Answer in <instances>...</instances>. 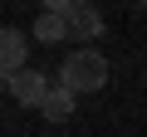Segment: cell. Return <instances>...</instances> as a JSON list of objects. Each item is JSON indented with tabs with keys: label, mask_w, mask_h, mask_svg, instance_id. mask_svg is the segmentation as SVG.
Wrapping results in <instances>:
<instances>
[{
	"label": "cell",
	"mask_w": 147,
	"mask_h": 137,
	"mask_svg": "<svg viewBox=\"0 0 147 137\" xmlns=\"http://www.w3.org/2000/svg\"><path fill=\"white\" fill-rule=\"evenodd\" d=\"M59 83L69 88V93H98L103 83H108V59L93 49V44H84V49H69V59H64V68H59Z\"/></svg>",
	"instance_id": "obj_1"
},
{
	"label": "cell",
	"mask_w": 147,
	"mask_h": 137,
	"mask_svg": "<svg viewBox=\"0 0 147 137\" xmlns=\"http://www.w3.org/2000/svg\"><path fill=\"white\" fill-rule=\"evenodd\" d=\"M49 5L64 15L69 39H98V34H103V15H98V5H88V0H49Z\"/></svg>",
	"instance_id": "obj_2"
},
{
	"label": "cell",
	"mask_w": 147,
	"mask_h": 137,
	"mask_svg": "<svg viewBox=\"0 0 147 137\" xmlns=\"http://www.w3.org/2000/svg\"><path fill=\"white\" fill-rule=\"evenodd\" d=\"M5 88H10V98H15V103L39 108V103L49 98V88H54V83L39 74V68H25V74H10V79H5Z\"/></svg>",
	"instance_id": "obj_3"
},
{
	"label": "cell",
	"mask_w": 147,
	"mask_h": 137,
	"mask_svg": "<svg viewBox=\"0 0 147 137\" xmlns=\"http://www.w3.org/2000/svg\"><path fill=\"white\" fill-rule=\"evenodd\" d=\"M25 54H30L25 30H5V34H0V68H5V79L10 74H25Z\"/></svg>",
	"instance_id": "obj_4"
},
{
	"label": "cell",
	"mask_w": 147,
	"mask_h": 137,
	"mask_svg": "<svg viewBox=\"0 0 147 137\" xmlns=\"http://www.w3.org/2000/svg\"><path fill=\"white\" fill-rule=\"evenodd\" d=\"M74 103H79V93H69L64 83H54L49 98L39 103V118H49V122H69V118H74Z\"/></svg>",
	"instance_id": "obj_5"
},
{
	"label": "cell",
	"mask_w": 147,
	"mask_h": 137,
	"mask_svg": "<svg viewBox=\"0 0 147 137\" xmlns=\"http://www.w3.org/2000/svg\"><path fill=\"white\" fill-rule=\"evenodd\" d=\"M34 39H39V44H59V39H69V25H64V15H59L54 5L39 10V20H34Z\"/></svg>",
	"instance_id": "obj_6"
}]
</instances>
